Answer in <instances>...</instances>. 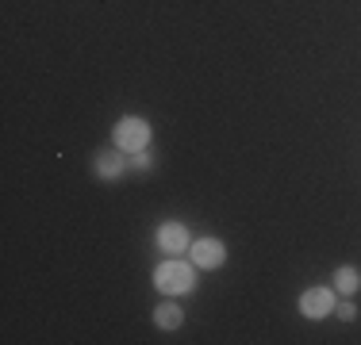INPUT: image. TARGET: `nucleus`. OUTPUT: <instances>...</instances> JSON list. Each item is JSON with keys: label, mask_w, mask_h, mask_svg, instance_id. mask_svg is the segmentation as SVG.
I'll return each mask as SVG.
<instances>
[{"label": "nucleus", "mask_w": 361, "mask_h": 345, "mask_svg": "<svg viewBox=\"0 0 361 345\" xmlns=\"http://www.w3.org/2000/svg\"><path fill=\"white\" fill-rule=\"evenodd\" d=\"M188 261L196 265V269H223V261H227V246H223L219 238L204 234V238H192V249H188Z\"/></svg>", "instance_id": "39448f33"}, {"label": "nucleus", "mask_w": 361, "mask_h": 345, "mask_svg": "<svg viewBox=\"0 0 361 345\" xmlns=\"http://www.w3.org/2000/svg\"><path fill=\"white\" fill-rule=\"evenodd\" d=\"M154 288L169 299L188 296V291L196 288V265L185 261V257H166V261L154 269Z\"/></svg>", "instance_id": "f257e3e1"}, {"label": "nucleus", "mask_w": 361, "mask_h": 345, "mask_svg": "<svg viewBox=\"0 0 361 345\" xmlns=\"http://www.w3.org/2000/svg\"><path fill=\"white\" fill-rule=\"evenodd\" d=\"M154 326H158V330H180V326H185V307H177L173 299L154 307Z\"/></svg>", "instance_id": "6e6552de"}, {"label": "nucleus", "mask_w": 361, "mask_h": 345, "mask_svg": "<svg viewBox=\"0 0 361 345\" xmlns=\"http://www.w3.org/2000/svg\"><path fill=\"white\" fill-rule=\"evenodd\" d=\"M331 284H334L338 296H357V291H361V269H357V265H338Z\"/></svg>", "instance_id": "0eeeda50"}, {"label": "nucleus", "mask_w": 361, "mask_h": 345, "mask_svg": "<svg viewBox=\"0 0 361 345\" xmlns=\"http://www.w3.org/2000/svg\"><path fill=\"white\" fill-rule=\"evenodd\" d=\"M111 138H116V150H146L150 146V123H146L142 115H123L116 123V131H111Z\"/></svg>", "instance_id": "f03ea898"}, {"label": "nucleus", "mask_w": 361, "mask_h": 345, "mask_svg": "<svg viewBox=\"0 0 361 345\" xmlns=\"http://www.w3.org/2000/svg\"><path fill=\"white\" fill-rule=\"evenodd\" d=\"M150 165H154V150H150V146L131 153V169H150Z\"/></svg>", "instance_id": "1a4fd4ad"}, {"label": "nucleus", "mask_w": 361, "mask_h": 345, "mask_svg": "<svg viewBox=\"0 0 361 345\" xmlns=\"http://www.w3.org/2000/svg\"><path fill=\"white\" fill-rule=\"evenodd\" d=\"M154 242H158V249L166 257H180L192 249V234H188L185 222L169 219V222H158V230H154Z\"/></svg>", "instance_id": "7ed1b4c3"}, {"label": "nucleus", "mask_w": 361, "mask_h": 345, "mask_svg": "<svg viewBox=\"0 0 361 345\" xmlns=\"http://www.w3.org/2000/svg\"><path fill=\"white\" fill-rule=\"evenodd\" d=\"M334 315H338V318H342V322H354V318H357V307H354V303H350V299H342V303H338V307H334Z\"/></svg>", "instance_id": "9d476101"}, {"label": "nucleus", "mask_w": 361, "mask_h": 345, "mask_svg": "<svg viewBox=\"0 0 361 345\" xmlns=\"http://www.w3.org/2000/svg\"><path fill=\"white\" fill-rule=\"evenodd\" d=\"M334 307H338V296H334V288H326V284H315V288L300 291V315L312 318V322L334 315Z\"/></svg>", "instance_id": "20e7f679"}, {"label": "nucleus", "mask_w": 361, "mask_h": 345, "mask_svg": "<svg viewBox=\"0 0 361 345\" xmlns=\"http://www.w3.org/2000/svg\"><path fill=\"white\" fill-rule=\"evenodd\" d=\"M131 169V158H127V150H100L97 161H92V172H97L100 180H119L123 172Z\"/></svg>", "instance_id": "423d86ee"}]
</instances>
